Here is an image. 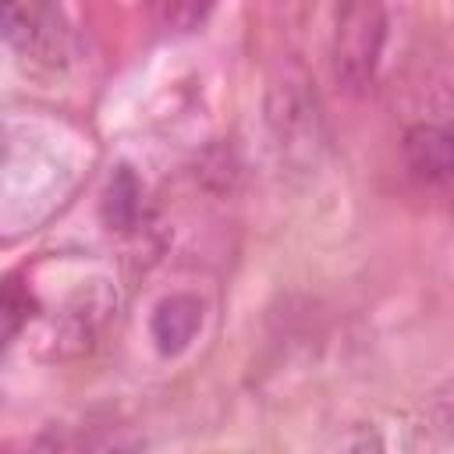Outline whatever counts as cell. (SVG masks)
Listing matches in <instances>:
<instances>
[{
	"mask_svg": "<svg viewBox=\"0 0 454 454\" xmlns=\"http://www.w3.org/2000/svg\"><path fill=\"white\" fill-rule=\"evenodd\" d=\"M387 46L383 0H340L333 28V74L344 89L358 92L376 78Z\"/></svg>",
	"mask_w": 454,
	"mask_h": 454,
	"instance_id": "1",
	"label": "cell"
},
{
	"mask_svg": "<svg viewBox=\"0 0 454 454\" xmlns=\"http://www.w3.org/2000/svg\"><path fill=\"white\" fill-rule=\"evenodd\" d=\"M202 326V301L195 294H170L163 298L156 309H153V319H149V333L156 340V351L160 355H181L195 333Z\"/></svg>",
	"mask_w": 454,
	"mask_h": 454,
	"instance_id": "2",
	"label": "cell"
},
{
	"mask_svg": "<svg viewBox=\"0 0 454 454\" xmlns=\"http://www.w3.org/2000/svg\"><path fill=\"white\" fill-rule=\"evenodd\" d=\"M404 156H408V167L426 181L450 177V135L436 124L411 128L404 135Z\"/></svg>",
	"mask_w": 454,
	"mask_h": 454,
	"instance_id": "3",
	"label": "cell"
},
{
	"mask_svg": "<svg viewBox=\"0 0 454 454\" xmlns=\"http://www.w3.org/2000/svg\"><path fill=\"white\" fill-rule=\"evenodd\" d=\"M50 0H0V35L21 50L43 32V7Z\"/></svg>",
	"mask_w": 454,
	"mask_h": 454,
	"instance_id": "4",
	"label": "cell"
},
{
	"mask_svg": "<svg viewBox=\"0 0 454 454\" xmlns=\"http://www.w3.org/2000/svg\"><path fill=\"white\" fill-rule=\"evenodd\" d=\"M216 0H149V11L167 32H192L206 21Z\"/></svg>",
	"mask_w": 454,
	"mask_h": 454,
	"instance_id": "5",
	"label": "cell"
},
{
	"mask_svg": "<svg viewBox=\"0 0 454 454\" xmlns=\"http://www.w3.org/2000/svg\"><path fill=\"white\" fill-rule=\"evenodd\" d=\"M103 209H106V223H110V227H121V231H124V227L135 220V213H138V184H135V177H131L128 167H121V170L114 174V181H110V188H106Z\"/></svg>",
	"mask_w": 454,
	"mask_h": 454,
	"instance_id": "6",
	"label": "cell"
}]
</instances>
